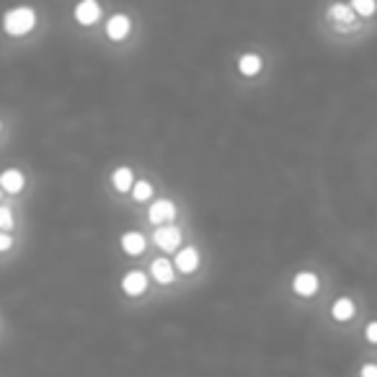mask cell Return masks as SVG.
<instances>
[{"instance_id":"1","label":"cell","mask_w":377,"mask_h":377,"mask_svg":"<svg viewBox=\"0 0 377 377\" xmlns=\"http://www.w3.org/2000/svg\"><path fill=\"white\" fill-rule=\"evenodd\" d=\"M39 13L34 5H13L0 16V32L8 39H23L36 29Z\"/></svg>"},{"instance_id":"2","label":"cell","mask_w":377,"mask_h":377,"mask_svg":"<svg viewBox=\"0 0 377 377\" xmlns=\"http://www.w3.org/2000/svg\"><path fill=\"white\" fill-rule=\"evenodd\" d=\"M152 243L161 251H179L181 248V230L176 225H158L152 233Z\"/></svg>"},{"instance_id":"3","label":"cell","mask_w":377,"mask_h":377,"mask_svg":"<svg viewBox=\"0 0 377 377\" xmlns=\"http://www.w3.org/2000/svg\"><path fill=\"white\" fill-rule=\"evenodd\" d=\"M73 19L80 26H93L101 21V3L98 0H78L73 8Z\"/></svg>"},{"instance_id":"4","label":"cell","mask_w":377,"mask_h":377,"mask_svg":"<svg viewBox=\"0 0 377 377\" xmlns=\"http://www.w3.org/2000/svg\"><path fill=\"white\" fill-rule=\"evenodd\" d=\"M176 215H179V209H176V205H173L171 199H155V202H152V207L148 209V220H150L155 227L173 222V220H176Z\"/></svg>"},{"instance_id":"5","label":"cell","mask_w":377,"mask_h":377,"mask_svg":"<svg viewBox=\"0 0 377 377\" xmlns=\"http://www.w3.org/2000/svg\"><path fill=\"white\" fill-rule=\"evenodd\" d=\"M0 189H3V194H21L23 189H26V173L21 168H3L0 171Z\"/></svg>"},{"instance_id":"6","label":"cell","mask_w":377,"mask_h":377,"mask_svg":"<svg viewBox=\"0 0 377 377\" xmlns=\"http://www.w3.org/2000/svg\"><path fill=\"white\" fill-rule=\"evenodd\" d=\"M148 284H150V279H148L145 271L132 269L122 277V292H124L127 297H142V295L148 292Z\"/></svg>"},{"instance_id":"7","label":"cell","mask_w":377,"mask_h":377,"mask_svg":"<svg viewBox=\"0 0 377 377\" xmlns=\"http://www.w3.org/2000/svg\"><path fill=\"white\" fill-rule=\"evenodd\" d=\"M325 16H328V21L336 23V26H341V29H354L356 19H359V16L349 8V3H331L328 11H325Z\"/></svg>"},{"instance_id":"8","label":"cell","mask_w":377,"mask_h":377,"mask_svg":"<svg viewBox=\"0 0 377 377\" xmlns=\"http://www.w3.org/2000/svg\"><path fill=\"white\" fill-rule=\"evenodd\" d=\"M173 266L176 271H181V274H194L199 269V248L194 246H183L176 251V256H173Z\"/></svg>"},{"instance_id":"9","label":"cell","mask_w":377,"mask_h":377,"mask_svg":"<svg viewBox=\"0 0 377 377\" xmlns=\"http://www.w3.org/2000/svg\"><path fill=\"white\" fill-rule=\"evenodd\" d=\"M318 287H321V279H318L315 271H297L295 279H292V292L297 297H312L318 292Z\"/></svg>"},{"instance_id":"10","label":"cell","mask_w":377,"mask_h":377,"mask_svg":"<svg viewBox=\"0 0 377 377\" xmlns=\"http://www.w3.org/2000/svg\"><path fill=\"white\" fill-rule=\"evenodd\" d=\"M132 32V21L127 13H114L106 21V36L111 42H124Z\"/></svg>"},{"instance_id":"11","label":"cell","mask_w":377,"mask_h":377,"mask_svg":"<svg viewBox=\"0 0 377 377\" xmlns=\"http://www.w3.org/2000/svg\"><path fill=\"white\" fill-rule=\"evenodd\" d=\"M119 246H122V251H124L127 256H142L145 248H148V238L142 236L140 230H127V233H122V238H119Z\"/></svg>"},{"instance_id":"12","label":"cell","mask_w":377,"mask_h":377,"mask_svg":"<svg viewBox=\"0 0 377 377\" xmlns=\"http://www.w3.org/2000/svg\"><path fill=\"white\" fill-rule=\"evenodd\" d=\"M176 266H173V261L171 259H165V256H158V259H152L150 261V277L158 284H171L173 279H176Z\"/></svg>"},{"instance_id":"13","label":"cell","mask_w":377,"mask_h":377,"mask_svg":"<svg viewBox=\"0 0 377 377\" xmlns=\"http://www.w3.org/2000/svg\"><path fill=\"white\" fill-rule=\"evenodd\" d=\"M261 67H264V60H261V54L256 52H246L238 57V73L243 78H256L261 73Z\"/></svg>"},{"instance_id":"14","label":"cell","mask_w":377,"mask_h":377,"mask_svg":"<svg viewBox=\"0 0 377 377\" xmlns=\"http://www.w3.org/2000/svg\"><path fill=\"white\" fill-rule=\"evenodd\" d=\"M132 183H135V173H132L130 165H117L111 171V186L117 189L119 194H127L132 189Z\"/></svg>"},{"instance_id":"15","label":"cell","mask_w":377,"mask_h":377,"mask_svg":"<svg viewBox=\"0 0 377 377\" xmlns=\"http://www.w3.org/2000/svg\"><path fill=\"white\" fill-rule=\"evenodd\" d=\"M354 312H356V302L352 300V297H339V300H334V305H331V318L339 321V323L352 321Z\"/></svg>"},{"instance_id":"16","label":"cell","mask_w":377,"mask_h":377,"mask_svg":"<svg viewBox=\"0 0 377 377\" xmlns=\"http://www.w3.org/2000/svg\"><path fill=\"white\" fill-rule=\"evenodd\" d=\"M349 8H352L359 19H372L377 13V0H349Z\"/></svg>"},{"instance_id":"17","label":"cell","mask_w":377,"mask_h":377,"mask_svg":"<svg viewBox=\"0 0 377 377\" xmlns=\"http://www.w3.org/2000/svg\"><path fill=\"white\" fill-rule=\"evenodd\" d=\"M130 192L135 202H148V199H152V192H155V189H152V183L148 181V179H140V181L132 183Z\"/></svg>"},{"instance_id":"18","label":"cell","mask_w":377,"mask_h":377,"mask_svg":"<svg viewBox=\"0 0 377 377\" xmlns=\"http://www.w3.org/2000/svg\"><path fill=\"white\" fill-rule=\"evenodd\" d=\"M13 227H16V215H13V207L0 205V230L11 233Z\"/></svg>"},{"instance_id":"19","label":"cell","mask_w":377,"mask_h":377,"mask_svg":"<svg viewBox=\"0 0 377 377\" xmlns=\"http://www.w3.org/2000/svg\"><path fill=\"white\" fill-rule=\"evenodd\" d=\"M365 341L377 346V321H369V323L365 325Z\"/></svg>"},{"instance_id":"20","label":"cell","mask_w":377,"mask_h":377,"mask_svg":"<svg viewBox=\"0 0 377 377\" xmlns=\"http://www.w3.org/2000/svg\"><path fill=\"white\" fill-rule=\"evenodd\" d=\"M13 243H16V240H13L11 233H5V230H0V253H8V251H11V248H13Z\"/></svg>"},{"instance_id":"21","label":"cell","mask_w":377,"mask_h":377,"mask_svg":"<svg viewBox=\"0 0 377 377\" xmlns=\"http://www.w3.org/2000/svg\"><path fill=\"white\" fill-rule=\"evenodd\" d=\"M359 377H377V365L375 362H367L359 367Z\"/></svg>"},{"instance_id":"22","label":"cell","mask_w":377,"mask_h":377,"mask_svg":"<svg viewBox=\"0 0 377 377\" xmlns=\"http://www.w3.org/2000/svg\"><path fill=\"white\" fill-rule=\"evenodd\" d=\"M0 132H3V119H0Z\"/></svg>"},{"instance_id":"23","label":"cell","mask_w":377,"mask_h":377,"mask_svg":"<svg viewBox=\"0 0 377 377\" xmlns=\"http://www.w3.org/2000/svg\"><path fill=\"white\" fill-rule=\"evenodd\" d=\"M0 199H3V189H0Z\"/></svg>"}]
</instances>
